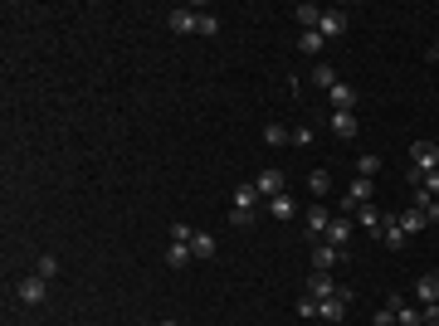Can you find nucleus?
<instances>
[{"instance_id":"obj_1","label":"nucleus","mask_w":439,"mask_h":326,"mask_svg":"<svg viewBox=\"0 0 439 326\" xmlns=\"http://www.w3.org/2000/svg\"><path fill=\"white\" fill-rule=\"evenodd\" d=\"M410 166H415V171H410V180L420 185L430 171H439V146H435V141H415V146H410Z\"/></svg>"},{"instance_id":"obj_2","label":"nucleus","mask_w":439,"mask_h":326,"mask_svg":"<svg viewBox=\"0 0 439 326\" xmlns=\"http://www.w3.org/2000/svg\"><path fill=\"white\" fill-rule=\"evenodd\" d=\"M259 200H264V195H259L254 185H239V190H234V210H229V224H239V229H244V224H254V215H259Z\"/></svg>"},{"instance_id":"obj_3","label":"nucleus","mask_w":439,"mask_h":326,"mask_svg":"<svg viewBox=\"0 0 439 326\" xmlns=\"http://www.w3.org/2000/svg\"><path fill=\"white\" fill-rule=\"evenodd\" d=\"M15 292H20V302H25V307H39V302L49 297V278L29 273V278H20V283H15Z\"/></svg>"},{"instance_id":"obj_4","label":"nucleus","mask_w":439,"mask_h":326,"mask_svg":"<svg viewBox=\"0 0 439 326\" xmlns=\"http://www.w3.org/2000/svg\"><path fill=\"white\" fill-rule=\"evenodd\" d=\"M166 24H171L176 34H196V29H201V10H186V5H176V10H166Z\"/></svg>"},{"instance_id":"obj_5","label":"nucleus","mask_w":439,"mask_h":326,"mask_svg":"<svg viewBox=\"0 0 439 326\" xmlns=\"http://www.w3.org/2000/svg\"><path fill=\"white\" fill-rule=\"evenodd\" d=\"M346 302H351V288H342V292H337V297H327V302H318V317H323V322H342V317H346Z\"/></svg>"},{"instance_id":"obj_6","label":"nucleus","mask_w":439,"mask_h":326,"mask_svg":"<svg viewBox=\"0 0 439 326\" xmlns=\"http://www.w3.org/2000/svg\"><path fill=\"white\" fill-rule=\"evenodd\" d=\"M342 288H337V278L332 273H313L308 278V297H318V302H327V297H337Z\"/></svg>"},{"instance_id":"obj_7","label":"nucleus","mask_w":439,"mask_h":326,"mask_svg":"<svg viewBox=\"0 0 439 326\" xmlns=\"http://www.w3.org/2000/svg\"><path fill=\"white\" fill-rule=\"evenodd\" d=\"M346 24H351V20H346V10H323V29H318V34H323V39H342V34H346Z\"/></svg>"},{"instance_id":"obj_8","label":"nucleus","mask_w":439,"mask_h":326,"mask_svg":"<svg viewBox=\"0 0 439 326\" xmlns=\"http://www.w3.org/2000/svg\"><path fill=\"white\" fill-rule=\"evenodd\" d=\"M371 195H376V190H371V180H366V176H356V180H351V190H346V205H342V210L371 205Z\"/></svg>"},{"instance_id":"obj_9","label":"nucleus","mask_w":439,"mask_h":326,"mask_svg":"<svg viewBox=\"0 0 439 326\" xmlns=\"http://www.w3.org/2000/svg\"><path fill=\"white\" fill-rule=\"evenodd\" d=\"M327 98H332V108H337V112H356V98H361V93H356L351 83H337Z\"/></svg>"},{"instance_id":"obj_10","label":"nucleus","mask_w":439,"mask_h":326,"mask_svg":"<svg viewBox=\"0 0 439 326\" xmlns=\"http://www.w3.org/2000/svg\"><path fill=\"white\" fill-rule=\"evenodd\" d=\"M337 258H342V248L318 243V248H313V273H332V268H337Z\"/></svg>"},{"instance_id":"obj_11","label":"nucleus","mask_w":439,"mask_h":326,"mask_svg":"<svg viewBox=\"0 0 439 326\" xmlns=\"http://www.w3.org/2000/svg\"><path fill=\"white\" fill-rule=\"evenodd\" d=\"M264 200H273V195H283V176L278 171H259V185H254Z\"/></svg>"},{"instance_id":"obj_12","label":"nucleus","mask_w":439,"mask_h":326,"mask_svg":"<svg viewBox=\"0 0 439 326\" xmlns=\"http://www.w3.org/2000/svg\"><path fill=\"white\" fill-rule=\"evenodd\" d=\"M356 219H361V229H371V234H381V229H386V215H381L376 205H356Z\"/></svg>"},{"instance_id":"obj_13","label":"nucleus","mask_w":439,"mask_h":326,"mask_svg":"<svg viewBox=\"0 0 439 326\" xmlns=\"http://www.w3.org/2000/svg\"><path fill=\"white\" fill-rule=\"evenodd\" d=\"M191 253H196V258H215V234L196 229V234H191Z\"/></svg>"},{"instance_id":"obj_14","label":"nucleus","mask_w":439,"mask_h":326,"mask_svg":"<svg viewBox=\"0 0 439 326\" xmlns=\"http://www.w3.org/2000/svg\"><path fill=\"white\" fill-rule=\"evenodd\" d=\"M346 239H351V219H332L327 224V243L332 248H346Z\"/></svg>"},{"instance_id":"obj_15","label":"nucleus","mask_w":439,"mask_h":326,"mask_svg":"<svg viewBox=\"0 0 439 326\" xmlns=\"http://www.w3.org/2000/svg\"><path fill=\"white\" fill-rule=\"evenodd\" d=\"M293 20H298L303 29H323V10H318V5H298V10H293Z\"/></svg>"},{"instance_id":"obj_16","label":"nucleus","mask_w":439,"mask_h":326,"mask_svg":"<svg viewBox=\"0 0 439 326\" xmlns=\"http://www.w3.org/2000/svg\"><path fill=\"white\" fill-rule=\"evenodd\" d=\"M356 127H361L356 112H332V132H337V136H356Z\"/></svg>"},{"instance_id":"obj_17","label":"nucleus","mask_w":439,"mask_h":326,"mask_svg":"<svg viewBox=\"0 0 439 326\" xmlns=\"http://www.w3.org/2000/svg\"><path fill=\"white\" fill-rule=\"evenodd\" d=\"M191 258H196V253H191V243H176V239L166 243V263H171V268H186Z\"/></svg>"},{"instance_id":"obj_18","label":"nucleus","mask_w":439,"mask_h":326,"mask_svg":"<svg viewBox=\"0 0 439 326\" xmlns=\"http://www.w3.org/2000/svg\"><path fill=\"white\" fill-rule=\"evenodd\" d=\"M313 83H318L323 93H332V88H337L342 78H337V69H332V64H318V69H313Z\"/></svg>"},{"instance_id":"obj_19","label":"nucleus","mask_w":439,"mask_h":326,"mask_svg":"<svg viewBox=\"0 0 439 326\" xmlns=\"http://www.w3.org/2000/svg\"><path fill=\"white\" fill-rule=\"evenodd\" d=\"M381 239H386V248H400V243H405L410 234L400 229V219H386V229H381Z\"/></svg>"},{"instance_id":"obj_20","label":"nucleus","mask_w":439,"mask_h":326,"mask_svg":"<svg viewBox=\"0 0 439 326\" xmlns=\"http://www.w3.org/2000/svg\"><path fill=\"white\" fill-rule=\"evenodd\" d=\"M269 215H273V219H293V215H298V210H293V200H288V190L269 200Z\"/></svg>"},{"instance_id":"obj_21","label":"nucleus","mask_w":439,"mask_h":326,"mask_svg":"<svg viewBox=\"0 0 439 326\" xmlns=\"http://www.w3.org/2000/svg\"><path fill=\"white\" fill-rule=\"evenodd\" d=\"M327 224H332V215L323 210V205H313V210H308V234H327Z\"/></svg>"},{"instance_id":"obj_22","label":"nucleus","mask_w":439,"mask_h":326,"mask_svg":"<svg viewBox=\"0 0 439 326\" xmlns=\"http://www.w3.org/2000/svg\"><path fill=\"white\" fill-rule=\"evenodd\" d=\"M298 49H303V54H323V34H318V29H303V34H298Z\"/></svg>"},{"instance_id":"obj_23","label":"nucleus","mask_w":439,"mask_h":326,"mask_svg":"<svg viewBox=\"0 0 439 326\" xmlns=\"http://www.w3.org/2000/svg\"><path fill=\"white\" fill-rule=\"evenodd\" d=\"M400 229H405V234H420V229H425V215H420V210H400Z\"/></svg>"},{"instance_id":"obj_24","label":"nucleus","mask_w":439,"mask_h":326,"mask_svg":"<svg viewBox=\"0 0 439 326\" xmlns=\"http://www.w3.org/2000/svg\"><path fill=\"white\" fill-rule=\"evenodd\" d=\"M420 322H425V312H415V307H405V302L396 307V326H420Z\"/></svg>"},{"instance_id":"obj_25","label":"nucleus","mask_w":439,"mask_h":326,"mask_svg":"<svg viewBox=\"0 0 439 326\" xmlns=\"http://www.w3.org/2000/svg\"><path fill=\"white\" fill-rule=\"evenodd\" d=\"M264 141H269V146H283V141H293V132H283L278 122H269V127H264Z\"/></svg>"},{"instance_id":"obj_26","label":"nucleus","mask_w":439,"mask_h":326,"mask_svg":"<svg viewBox=\"0 0 439 326\" xmlns=\"http://www.w3.org/2000/svg\"><path fill=\"white\" fill-rule=\"evenodd\" d=\"M376 171H381V156H376V151H366V156L356 161V176H366V180H371Z\"/></svg>"},{"instance_id":"obj_27","label":"nucleus","mask_w":439,"mask_h":326,"mask_svg":"<svg viewBox=\"0 0 439 326\" xmlns=\"http://www.w3.org/2000/svg\"><path fill=\"white\" fill-rule=\"evenodd\" d=\"M34 273H39V278H49V283H54V278H59V258H54V253H44V258H39V263H34Z\"/></svg>"},{"instance_id":"obj_28","label":"nucleus","mask_w":439,"mask_h":326,"mask_svg":"<svg viewBox=\"0 0 439 326\" xmlns=\"http://www.w3.org/2000/svg\"><path fill=\"white\" fill-rule=\"evenodd\" d=\"M415 292H420V302H435V297H439V278H420Z\"/></svg>"},{"instance_id":"obj_29","label":"nucleus","mask_w":439,"mask_h":326,"mask_svg":"<svg viewBox=\"0 0 439 326\" xmlns=\"http://www.w3.org/2000/svg\"><path fill=\"white\" fill-rule=\"evenodd\" d=\"M308 185H313V195H327V190H332V176H327V171H313V176H308Z\"/></svg>"},{"instance_id":"obj_30","label":"nucleus","mask_w":439,"mask_h":326,"mask_svg":"<svg viewBox=\"0 0 439 326\" xmlns=\"http://www.w3.org/2000/svg\"><path fill=\"white\" fill-rule=\"evenodd\" d=\"M196 34H205V39H210V34H219V20L210 15V10H201V29H196Z\"/></svg>"},{"instance_id":"obj_31","label":"nucleus","mask_w":439,"mask_h":326,"mask_svg":"<svg viewBox=\"0 0 439 326\" xmlns=\"http://www.w3.org/2000/svg\"><path fill=\"white\" fill-rule=\"evenodd\" d=\"M191 234H196L191 224H171V239H176V243H191Z\"/></svg>"},{"instance_id":"obj_32","label":"nucleus","mask_w":439,"mask_h":326,"mask_svg":"<svg viewBox=\"0 0 439 326\" xmlns=\"http://www.w3.org/2000/svg\"><path fill=\"white\" fill-rule=\"evenodd\" d=\"M298 317H318V297H298Z\"/></svg>"},{"instance_id":"obj_33","label":"nucleus","mask_w":439,"mask_h":326,"mask_svg":"<svg viewBox=\"0 0 439 326\" xmlns=\"http://www.w3.org/2000/svg\"><path fill=\"white\" fill-rule=\"evenodd\" d=\"M371 326H396V312H391V307H381V312L371 317Z\"/></svg>"},{"instance_id":"obj_34","label":"nucleus","mask_w":439,"mask_h":326,"mask_svg":"<svg viewBox=\"0 0 439 326\" xmlns=\"http://www.w3.org/2000/svg\"><path fill=\"white\" fill-rule=\"evenodd\" d=\"M420 190H430V195H435V200H439V171H430V176L420 180Z\"/></svg>"},{"instance_id":"obj_35","label":"nucleus","mask_w":439,"mask_h":326,"mask_svg":"<svg viewBox=\"0 0 439 326\" xmlns=\"http://www.w3.org/2000/svg\"><path fill=\"white\" fill-rule=\"evenodd\" d=\"M430 54H435V59H439V39H435V49H430Z\"/></svg>"},{"instance_id":"obj_36","label":"nucleus","mask_w":439,"mask_h":326,"mask_svg":"<svg viewBox=\"0 0 439 326\" xmlns=\"http://www.w3.org/2000/svg\"><path fill=\"white\" fill-rule=\"evenodd\" d=\"M166 326H181V322H166Z\"/></svg>"}]
</instances>
